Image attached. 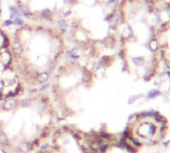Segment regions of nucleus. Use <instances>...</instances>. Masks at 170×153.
Returning <instances> with one entry per match:
<instances>
[{
    "mask_svg": "<svg viewBox=\"0 0 170 153\" xmlns=\"http://www.w3.org/2000/svg\"><path fill=\"white\" fill-rule=\"evenodd\" d=\"M41 16H42V18H44V19H49L51 16V10H49V9L42 10L41 11Z\"/></svg>",
    "mask_w": 170,
    "mask_h": 153,
    "instance_id": "nucleus-6",
    "label": "nucleus"
},
{
    "mask_svg": "<svg viewBox=\"0 0 170 153\" xmlns=\"http://www.w3.org/2000/svg\"><path fill=\"white\" fill-rule=\"evenodd\" d=\"M57 23H58L59 28L61 29L62 33L63 34L66 33V32H67V28H68V23L66 22V20H65L64 18H59V19L57 20Z\"/></svg>",
    "mask_w": 170,
    "mask_h": 153,
    "instance_id": "nucleus-2",
    "label": "nucleus"
},
{
    "mask_svg": "<svg viewBox=\"0 0 170 153\" xmlns=\"http://www.w3.org/2000/svg\"><path fill=\"white\" fill-rule=\"evenodd\" d=\"M22 46L21 44L19 43V42H15L14 44H13V51L16 53V54H20L21 52H22Z\"/></svg>",
    "mask_w": 170,
    "mask_h": 153,
    "instance_id": "nucleus-4",
    "label": "nucleus"
},
{
    "mask_svg": "<svg viewBox=\"0 0 170 153\" xmlns=\"http://www.w3.org/2000/svg\"><path fill=\"white\" fill-rule=\"evenodd\" d=\"M157 46L160 56L170 67V16L164 21L157 36Z\"/></svg>",
    "mask_w": 170,
    "mask_h": 153,
    "instance_id": "nucleus-1",
    "label": "nucleus"
},
{
    "mask_svg": "<svg viewBox=\"0 0 170 153\" xmlns=\"http://www.w3.org/2000/svg\"><path fill=\"white\" fill-rule=\"evenodd\" d=\"M0 11H1V8H0Z\"/></svg>",
    "mask_w": 170,
    "mask_h": 153,
    "instance_id": "nucleus-9",
    "label": "nucleus"
},
{
    "mask_svg": "<svg viewBox=\"0 0 170 153\" xmlns=\"http://www.w3.org/2000/svg\"><path fill=\"white\" fill-rule=\"evenodd\" d=\"M49 78V76H48V74L47 73H41L39 75V77H38V80H39L40 82H45V81H47V79Z\"/></svg>",
    "mask_w": 170,
    "mask_h": 153,
    "instance_id": "nucleus-7",
    "label": "nucleus"
},
{
    "mask_svg": "<svg viewBox=\"0 0 170 153\" xmlns=\"http://www.w3.org/2000/svg\"><path fill=\"white\" fill-rule=\"evenodd\" d=\"M11 24H13V22H12V20H10V19H7V20L4 21V25L5 26H10Z\"/></svg>",
    "mask_w": 170,
    "mask_h": 153,
    "instance_id": "nucleus-8",
    "label": "nucleus"
},
{
    "mask_svg": "<svg viewBox=\"0 0 170 153\" xmlns=\"http://www.w3.org/2000/svg\"><path fill=\"white\" fill-rule=\"evenodd\" d=\"M13 24H15V25H17V26H22V25H24V21L22 20V18L21 17H17V16H14V18H13Z\"/></svg>",
    "mask_w": 170,
    "mask_h": 153,
    "instance_id": "nucleus-5",
    "label": "nucleus"
},
{
    "mask_svg": "<svg viewBox=\"0 0 170 153\" xmlns=\"http://www.w3.org/2000/svg\"><path fill=\"white\" fill-rule=\"evenodd\" d=\"M9 9H10V13H11V14H13L14 16L22 17V13H21V11H20L18 8H16L15 6H10V7H9Z\"/></svg>",
    "mask_w": 170,
    "mask_h": 153,
    "instance_id": "nucleus-3",
    "label": "nucleus"
}]
</instances>
